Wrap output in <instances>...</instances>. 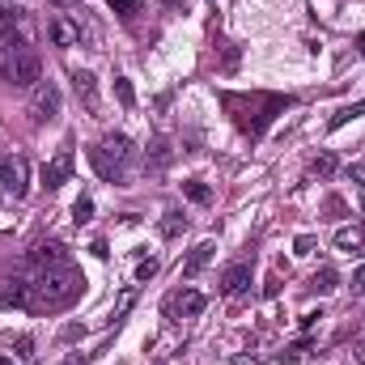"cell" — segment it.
<instances>
[{"label":"cell","instance_id":"6da1fadb","mask_svg":"<svg viewBox=\"0 0 365 365\" xmlns=\"http://www.w3.org/2000/svg\"><path fill=\"white\" fill-rule=\"evenodd\" d=\"M86 280L81 272L68 264V268H47V272H34L30 276V314H51V310H64L81 297Z\"/></svg>","mask_w":365,"mask_h":365},{"label":"cell","instance_id":"7a4b0ae2","mask_svg":"<svg viewBox=\"0 0 365 365\" xmlns=\"http://www.w3.org/2000/svg\"><path fill=\"white\" fill-rule=\"evenodd\" d=\"M0 77H4V86L30 93L43 81V60H38V51L26 47V43H17L13 34L0 38Z\"/></svg>","mask_w":365,"mask_h":365},{"label":"cell","instance_id":"3957f363","mask_svg":"<svg viewBox=\"0 0 365 365\" xmlns=\"http://www.w3.org/2000/svg\"><path fill=\"white\" fill-rule=\"evenodd\" d=\"M90 162L106 182H123L128 162H132V140H128L123 132H106V136L90 149Z\"/></svg>","mask_w":365,"mask_h":365},{"label":"cell","instance_id":"277c9868","mask_svg":"<svg viewBox=\"0 0 365 365\" xmlns=\"http://www.w3.org/2000/svg\"><path fill=\"white\" fill-rule=\"evenodd\" d=\"M0 191L13 200H26L30 191V162L26 153H0Z\"/></svg>","mask_w":365,"mask_h":365},{"label":"cell","instance_id":"5b68a950","mask_svg":"<svg viewBox=\"0 0 365 365\" xmlns=\"http://www.w3.org/2000/svg\"><path fill=\"white\" fill-rule=\"evenodd\" d=\"M60 86L56 81H38L34 90H30V102H26V115H30V123H51L56 115H60Z\"/></svg>","mask_w":365,"mask_h":365},{"label":"cell","instance_id":"8992f818","mask_svg":"<svg viewBox=\"0 0 365 365\" xmlns=\"http://www.w3.org/2000/svg\"><path fill=\"white\" fill-rule=\"evenodd\" d=\"M26 264H30L34 272H47V268H68V247H60V242H38V247L26 255Z\"/></svg>","mask_w":365,"mask_h":365},{"label":"cell","instance_id":"52a82bcc","mask_svg":"<svg viewBox=\"0 0 365 365\" xmlns=\"http://www.w3.org/2000/svg\"><path fill=\"white\" fill-rule=\"evenodd\" d=\"M68 175H73V145H64V149L43 166V187H47V191H60V187L68 182Z\"/></svg>","mask_w":365,"mask_h":365},{"label":"cell","instance_id":"ba28073f","mask_svg":"<svg viewBox=\"0 0 365 365\" xmlns=\"http://www.w3.org/2000/svg\"><path fill=\"white\" fill-rule=\"evenodd\" d=\"M247 284H251V264L247 259H238V264H230L225 272H221V297H238V293H247Z\"/></svg>","mask_w":365,"mask_h":365},{"label":"cell","instance_id":"9c48e42d","mask_svg":"<svg viewBox=\"0 0 365 365\" xmlns=\"http://www.w3.org/2000/svg\"><path fill=\"white\" fill-rule=\"evenodd\" d=\"M0 306L26 310V306H30V280H26V276H4V280H0Z\"/></svg>","mask_w":365,"mask_h":365},{"label":"cell","instance_id":"30bf717a","mask_svg":"<svg viewBox=\"0 0 365 365\" xmlns=\"http://www.w3.org/2000/svg\"><path fill=\"white\" fill-rule=\"evenodd\" d=\"M204 306H208V297H204L200 289H179V293L170 297V314H179V319H195V314H204Z\"/></svg>","mask_w":365,"mask_h":365},{"label":"cell","instance_id":"8fae6325","mask_svg":"<svg viewBox=\"0 0 365 365\" xmlns=\"http://www.w3.org/2000/svg\"><path fill=\"white\" fill-rule=\"evenodd\" d=\"M73 90H77V102H81L90 115H98V110H102V98H98V77H93V73H73Z\"/></svg>","mask_w":365,"mask_h":365},{"label":"cell","instance_id":"7c38bea8","mask_svg":"<svg viewBox=\"0 0 365 365\" xmlns=\"http://www.w3.org/2000/svg\"><path fill=\"white\" fill-rule=\"evenodd\" d=\"M170 162H175V149H170V140H162V136H158V140L149 145V158H145V175H162Z\"/></svg>","mask_w":365,"mask_h":365},{"label":"cell","instance_id":"4fadbf2b","mask_svg":"<svg viewBox=\"0 0 365 365\" xmlns=\"http://www.w3.org/2000/svg\"><path fill=\"white\" fill-rule=\"evenodd\" d=\"M212 255H217V242H200V247H191V255L182 259V276H200L208 264H212Z\"/></svg>","mask_w":365,"mask_h":365},{"label":"cell","instance_id":"5bb4252c","mask_svg":"<svg viewBox=\"0 0 365 365\" xmlns=\"http://www.w3.org/2000/svg\"><path fill=\"white\" fill-rule=\"evenodd\" d=\"M47 30H51V43H56V47H77V38H81V30H77L64 13H56Z\"/></svg>","mask_w":365,"mask_h":365},{"label":"cell","instance_id":"9a60e30c","mask_svg":"<svg viewBox=\"0 0 365 365\" xmlns=\"http://www.w3.org/2000/svg\"><path fill=\"white\" fill-rule=\"evenodd\" d=\"M336 251L361 255V251H365V230H361V225H340V230H336Z\"/></svg>","mask_w":365,"mask_h":365},{"label":"cell","instance_id":"2e32d148","mask_svg":"<svg viewBox=\"0 0 365 365\" xmlns=\"http://www.w3.org/2000/svg\"><path fill=\"white\" fill-rule=\"evenodd\" d=\"M13 38H17V43H26V47H34V38H38L34 17H30L26 9H13Z\"/></svg>","mask_w":365,"mask_h":365},{"label":"cell","instance_id":"e0dca14e","mask_svg":"<svg viewBox=\"0 0 365 365\" xmlns=\"http://www.w3.org/2000/svg\"><path fill=\"white\" fill-rule=\"evenodd\" d=\"M361 115H365V98H361V102H349V106H340V110L331 115V123H327V128H331V132H340L344 123H353V119H361Z\"/></svg>","mask_w":365,"mask_h":365},{"label":"cell","instance_id":"ac0fdd59","mask_svg":"<svg viewBox=\"0 0 365 365\" xmlns=\"http://www.w3.org/2000/svg\"><path fill=\"white\" fill-rule=\"evenodd\" d=\"M182 195H187L191 204H212V191H208L200 179H187V182H182Z\"/></svg>","mask_w":365,"mask_h":365},{"label":"cell","instance_id":"d6986e66","mask_svg":"<svg viewBox=\"0 0 365 365\" xmlns=\"http://www.w3.org/2000/svg\"><path fill=\"white\" fill-rule=\"evenodd\" d=\"M115 98H119V106H123V110H132V106H136V90H132V81H128V77H115Z\"/></svg>","mask_w":365,"mask_h":365},{"label":"cell","instance_id":"ffe728a7","mask_svg":"<svg viewBox=\"0 0 365 365\" xmlns=\"http://www.w3.org/2000/svg\"><path fill=\"white\" fill-rule=\"evenodd\" d=\"M310 289L314 293H331L336 289V268H319V272L310 276Z\"/></svg>","mask_w":365,"mask_h":365},{"label":"cell","instance_id":"44dd1931","mask_svg":"<svg viewBox=\"0 0 365 365\" xmlns=\"http://www.w3.org/2000/svg\"><path fill=\"white\" fill-rule=\"evenodd\" d=\"M182 230H187V217H182V212H166V221H162V238H179Z\"/></svg>","mask_w":365,"mask_h":365},{"label":"cell","instance_id":"7402d4cb","mask_svg":"<svg viewBox=\"0 0 365 365\" xmlns=\"http://www.w3.org/2000/svg\"><path fill=\"white\" fill-rule=\"evenodd\" d=\"M331 170H336V153H327V149H323V153H319V158L310 162V175H319V179H327Z\"/></svg>","mask_w":365,"mask_h":365},{"label":"cell","instance_id":"603a6c76","mask_svg":"<svg viewBox=\"0 0 365 365\" xmlns=\"http://www.w3.org/2000/svg\"><path fill=\"white\" fill-rule=\"evenodd\" d=\"M90 217H93V200H86V195H81V200L73 204V221H77V225H86Z\"/></svg>","mask_w":365,"mask_h":365},{"label":"cell","instance_id":"cb8c5ba5","mask_svg":"<svg viewBox=\"0 0 365 365\" xmlns=\"http://www.w3.org/2000/svg\"><path fill=\"white\" fill-rule=\"evenodd\" d=\"M106 4H110L119 17H136V13H140V0H106Z\"/></svg>","mask_w":365,"mask_h":365},{"label":"cell","instance_id":"d4e9b609","mask_svg":"<svg viewBox=\"0 0 365 365\" xmlns=\"http://www.w3.org/2000/svg\"><path fill=\"white\" fill-rule=\"evenodd\" d=\"M132 302H136V284H132V289H128V293L119 297V306H115V323H119V319H123V314L132 310Z\"/></svg>","mask_w":365,"mask_h":365},{"label":"cell","instance_id":"484cf974","mask_svg":"<svg viewBox=\"0 0 365 365\" xmlns=\"http://www.w3.org/2000/svg\"><path fill=\"white\" fill-rule=\"evenodd\" d=\"M17 357H21V361L34 357V340H30V336H17Z\"/></svg>","mask_w":365,"mask_h":365},{"label":"cell","instance_id":"4316f807","mask_svg":"<svg viewBox=\"0 0 365 365\" xmlns=\"http://www.w3.org/2000/svg\"><path fill=\"white\" fill-rule=\"evenodd\" d=\"M293 251H297V255H310V251H314V238H310V234H302V238L293 242Z\"/></svg>","mask_w":365,"mask_h":365},{"label":"cell","instance_id":"83f0119b","mask_svg":"<svg viewBox=\"0 0 365 365\" xmlns=\"http://www.w3.org/2000/svg\"><path fill=\"white\" fill-rule=\"evenodd\" d=\"M153 272H158V259H145V264L136 268V280H149Z\"/></svg>","mask_w":365,"mask_h":365},{"label":"cell","instance_id":"f1b7e54d","mask_svg":"<svg viewBox=\"0 0 365 365\" xmlns=\"http://www.w3.org/2000/svg\"><path fill=\"white\" fill-rule=\"evenodd\" d=\"M349 179L357 182V187H365V166L357 162V166H349Z\"/></svg>","mask_w":365,"mask_h":365},{"label":"cell","instance_id":"f546056e","mask_svg":"<svg viewBox=\"0 0 365 365\" xmlns=\"http://www.w3.org/2000/svg\"><path fill=\"white\" fill-rule=\"evenodd\" d=\"M353 293H365V264L353 272Z\"/></svg>","mask_w":365,"mask_h":365},{"label":"cell","instance_id":"4dcf8cb0","mask_svg":"<svg viewBox=\"0 0 365 365\" xmlns=\"http://www.w3.org/2000/svg\"><path fill=\"white\" fill-rule=\"evenodd\" d=\"M81 336H86V327H77V323H73V327H64V340H81Z\"/></svg>","mask_w":365,"mask_h":365},{"label":"cell","instance_id":"1f68e13d","mask_svg":"<svg viewBox=\"0 0 365 365\" xmlns=\"http://www.w3.org/2000/svg\"><path fill=\"white\" fill-rule=\"evenodd\" d=\"M264 293H268V297H276V293H280V280H276V276H268V284H264Z\"/></svg>","mask_w":365,"mask_h":365},{"label":"cell","instance_id":"d6a6232c","mask_svg":"<svg viewBox=\"0 0 365 365\" xmlns=\"http://www.w3.org/2000/svg\"><path fill=\"white\" fill-rule=\"evenodd\" d=\"M64 365H86V353H68V357H64Z\"/></svg>","mask_w":365,"mask_h":365},{"label":"cell","instance_id":"836d02e7","mask_svg":"<svg viewBox=\"0 0 365 365\" xmlns=\"http://www.w3.org/2000/svg\"><path fill=\"white\" fill-rule=\"evenodd\" d=\"M234 365H259V357H242V353H238V357H234Z\"/></svg>","mask_w":365,"mask_h":365},{"label":"cell","instance_id":"e575fe53","mask_svg":"<svg viewBox=\"0 0 365 365\" xmlns=\"http://www.w3.org/2000/svg\"><path fill=\"white\" fill-rule=\"evenodd\" d=\"M357 361H365V340L357 344Z\"/></svg>","mask_w":365,"mask_h":365},{"label":"cell","instance_id":"d590c367","mask_svg":"<svg viewBox=\"0 0 365 365\" xmlns=\"http://www.w3.org/2000/svg\"><path fill=\"white\" fill-rule=\"evenodd\" d=\"M0 365H17V361H13V357H0Z\"/></svg>","mask_w":365,"mask_h":365},{"label":"cell","instance_id":"8d00e7d4","mask_svg":"<svg viewBox=\"0 0 365 365\" xmlns=\"http://www.w3.org/2000/svg\"><path fill=\"white\" fill-rule=\"evenodd\" d=\"M166 4H182V0H166Z\"/></svg>","mask_w":365,"mask_h":365},{"label":"cell","instance_id":"74e56055","mask_svg":"<svg viewBox=\"0 0 365 365\" xmlns=\"http://www.w3.org/2000/svg\"><path fill=\"white\" fill-rule=\"evenodd\" d=\"M361 51H365V38H361Z\"/></svg>","mask_w":365,"mask_h":365}]
</instances>
